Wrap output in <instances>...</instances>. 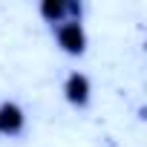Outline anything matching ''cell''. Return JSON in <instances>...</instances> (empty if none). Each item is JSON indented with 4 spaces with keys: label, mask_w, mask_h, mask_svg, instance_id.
Segmentation results:
<instances>
[{
    "label": "cell",
    "mask_w": 147,
    "mask_h": 147,
    "mask_svg": "<svg viewBox=\"0 0 147 147\" xmlns=\"http://www.w3.org/2000/svg\"><path fill=\"white\" fill-rule=\"evenodd\" d=\"M58 40H61V46H63L66 52H72V55H81V52H84V43H87L84 29H81L78 20L63 23V26L58 29Z\"/></svg>",
    "instance_id": "cell-1"
},
{
    "label": "cell",
    "mask_w": 147,
    "mask_h": 147,
    "mask_svg": "<svg viewBox=\"0 0 147 147\" xmlns=\"http://www.w3.org/2000/svg\"><path fill=\"white\" fill-rule=\"evenodd\" d=\"M23 127V113L15 104H3L0 107V133H18Z\"/></svg>",
    "instance_id": "cell-2"
},
{
    "label": "cell",
    "mask_w": 147,
    "mask_h": 147,
    "mask_svg": "<svg viewBox=\"0 0 147 147\" xmlns=\"http://www.w3.org/2000/svg\"><path fill=\"white\" fill-rule=\"evenodd\" d=\"M87 95H90V81L84 78V75H69V81H66V98L72 101V104H84L87 101Z\"/></svg>",
    "instance_id": "cell-3"
},
{
    "label": "cell",
    "mask_w": 147,
    "mask_h": 147,
    "mask_svg": "<svg viewBox=\"0 0 147 147\" xmlns=\"http://www.w3.org/2000/svg\"><path fill=\"white\" fill-rule=\"evenodd\" d=\"M40 12H43V18H49V20H61V18H63V12H66V3L46 0V3L40 6Z\"/></svg>",
    "instance_id": "cell-4"
}]
</instances>
